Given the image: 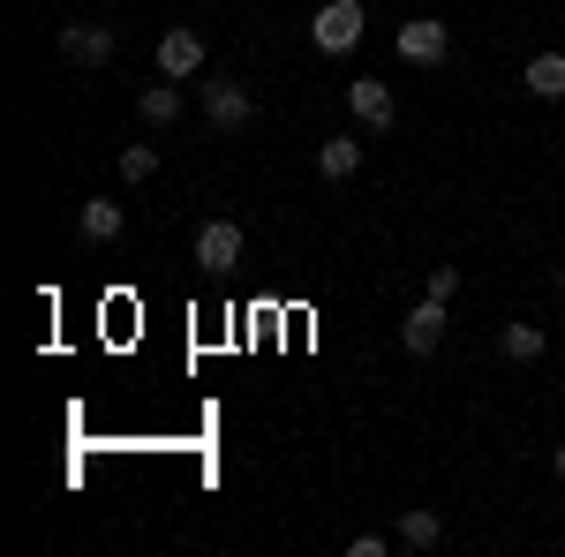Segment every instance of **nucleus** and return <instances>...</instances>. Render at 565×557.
<instances>
[{"label":"nucleus","instance_id":"nucleus-20","mask_svg":"<svg viewBox=\"0 0 565 557\" xmlns=\"http://www.w3.org/2000/svg\"><path fill=\"white\" fill-rule=\"evenodd\" d=\"M558 399H565V385H558Z\"/></svg>","mask_w":565,"mask_h":557},{"label":"nucleus","instance_id":"nucleus-11","mask_svg":"<svg viewBox=\"0 0 565 557\" xmlns=\"http://www.w3.org/2000/svg\"><path fill=\"white\" fill-rule=\"evenodd\" d=\"M76 234H84V242H114V234H121V204L90 196L84 212H76Z\"/></svg>","mask_w":565,"mask_h":557},{"label":"nucleus","instance_id":"nucleus-5","mask_svg":"<svg viewBox=\"0 0 565 557\" xmlns=\"http://www.w3.org/2000/svg\"><path fill=\"white\" fill-rule=\"evenodd\" d=\"M114 23H68V31H61V53H68V61H76V68H106V61H114Z\"/></svg>","mask_w":565,"mask_h":557},{"label":"nucleus","instance_id":"nucleus-17","mask_svg":"<svg viewBox=\"0 0 565 557\" xmlns=\"http://www.w3.org/2000/svg\"><path fill=\"white\" fill-rule=\"evenodd\" d=\"M385 550H392L385 535H354V543H348V557H385Z\"/></svg>","mask_w":565,"mask_h":557},{"label":"nucleus","instance_id":"nucleus-13","mask_svg":"<svg viewBox=\"0 0 565 557\" xmlns=\"http://www.w3.org/2000/svg\"><path fill=\"white\" fill-rule=\"evenodd\" d=\"M527 90L535 98H565V53H535L527 61Z\"/></svg>","mask_w":565,"mask_h":557},{"label":"nucleus","instance_id":"nucleus-4","mask_svg":"<svg viewBox=\"0 0 565 557\" xmlns=\"http://www.w3.org/2000/svg\"><path fill=\"white\" fill-rule=\"evenodd\" d=\"M445 309H452V301H437V294H423L415 309H407V324H399V340H407V354H437V340H445V324H452Z\"/></svg>","mask_w":565,"mask_h":557},{"label":"nucleus","instance_id":"nucleus-8","mask_svg":"<svg viewBox=\"0 0 565 557\" xmlns=\"http://www.w3.org/2000/svg\"><path fill=\"white\" fill-rule=\"evenodd\" d=\"M196 68H204V39H196V31H167V39H159V76H196Z\"/></svg>","mask_w":565,"mask_h":557},{"label":"nucleus","instance_id":"nucleus-12","mask_svg":"<svg viewBox=\"0 0 565 557\" xmlns=\"http://www.w3.org/2000/svg\"><path fill=\"white\" fill-rule=\"evenodd\" d=\"M136 114L151 121V129H174V114H181V90H174V76L167 84H151L143 98H136Z\"/></svg>","mask_w":565,"mask_h":557},{"label":"nucleus","instance_id":"nucleus-9","mask_svg":"<svg viewBox=\"0 0 565 557\" xmlns=\"http://www.w3.org/2000/svg\"><path fill=\"white\" fill-rule=\"evenodd\" d=\"M392 543H399V550H437V543H445V519H437L430 505H407V513H399V535H392Z\"/></svg>","mask_w":565,"mask_h":557},{"label":"nucleus","instance_id":"nucleus-10","mask_svg":"<svg viewBox=\"0 0 565 557\" xmlns=\"http://www.w3.org/2000/svg\"><path fill=\"white\" fill-rule=\"evenodd\" d=\"M354 167H362V143H354V136H332V143H317V173H324V181H348Z\"/></svg>","mask_w":565,"mask_h":557},{"label":"nucleus","instance_id":"nucleus-1","mask_svg":"<svg viewBox=\"0 0 565 557\" xmlns=\"http://www.w3.org/2000/svg\"><path fill=\"white\" fill-rule=\"evenodd\" d=\"M362 23H370L362 0H324L317 23H309V45H317V53H348V45H362Z\"/></svg>","mask_w":565,"mask_h":557},{"label":"nucleus","instance_id":"nucleus-7","mask_svg":"<svg viewBox=\"0 0 565 557\" xmlns=\"http://www.w3.org/2000/svg\"><path fill=\"white\" fill-rule=\"evenodd\" d=\"M348 106H354V121H362L370 136L392 129V90L377 84V76H354V84H348Z\"/></svg>","mask_w":565,"mask_h":557},{"label":"nucleus","instance_id":"nucleus-2","mask_svg":"<svg viewBox=\"0 0 565 557\" xmlns=\"http://www.w3.org/2000/svg\"><path fill=\"white\" fill-rule=\"evenodd\" d=\"M399 61L407 68H445V53H452V31L437 23V15H415V23H399Z\"/></svg>","mask_w":565,"mask_h":557},{"label":"nucleus","instance_id":"nucleus-14","mask_svg":"<svg viewBox=\"0 0 565 557\" xmlns=\"http://www.w3.org/2000/svg\"><path fill=\"white\" fill-rule=\"evenodd\" d=\"M498 354H505V362H543V332H535V324H505V332H498Z\"/></svg>","mask_w":565,"mask_h":557},{"label":"nucleus","instance_id":"nucleus-15","mask_svg":"<svg viewBox=\"0 0 565 557\" xmlns=\"http://www.w3.org/2000/svg\"><path fill=\"white\" fill-rule=\"evenodd\" d=\"M159 173V143H129L121 151V181H151Z\"/></svg>","mask_w":565,"mask_h":557},{"label":"nucleus","instance_id":"nucleus-6","mask_svg":"<svg viewBox=\"0 0 565 557\" xmlns=\"http://www.w3.org/2000/svg\"><path fill=\"white\" fill-rule=\"evenodd\" d=\"M234 264H242V226L234 218H212L196 234V271H234Z\"/></svg>","mask_w":565,"mask_h":557},{"label":"nucleus","instance_id":"nucleus-19","mask_svg":"<svg viewBox=\"0 0 565 557\" xmlns=\"http://www.w3.org/2000/svg\"><path fill=\"white\" fill-rule=\"evenodd\" d=\"M558 294H565V271H558Z\"/></svg>","mask_w":565,"mask_h":557},{"label":"nucleus","instance_id":"nucleus-16","mask_svg":"<svg viewBox=\"0 0 565 557\" xmlns=\"http://www.w3.org/2000/svg\"><path fill=\"white\" fill-rule=\"evenodd\" d=\"M430 294H437V301L460 294V264H430Z\"/></svg>","mask_w":565,"mask_h":557},{"label":"nucleus","instance_id":"nucleus-3","mask_svg":"<svg viewBox=\"0 0 565 557\" xmlns=\"http://www.w3.org/2000/svg\"><path fill=\"white\" fill-rule=\"evenodd\" d=\"M204 121L226 136H242L249 121H257V106H249V90L242 84H204Z\"/></svg>","mask_w":565,"mask_h":557},{"label":"nucleus","instance_id":"nucleus-18","mask_svg":"<svg viewBox=\"0 0 565 557\" xmlns=\"http://www.w3.org/2000/svg\"><path fill=\"white\" fill-rule=\"evenodd\" d=\"M558 474H565V444H558Z\"/></svg>","mask_w":565,"mask_h":557}]
</instances>
